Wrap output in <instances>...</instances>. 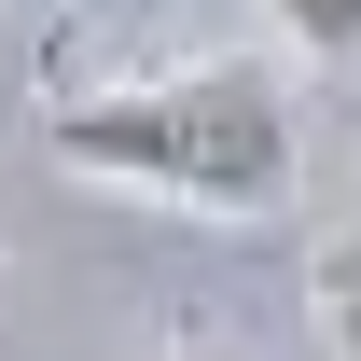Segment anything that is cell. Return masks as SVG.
Returning a JSON list of instances; mask_svg holds the SVG:
<instances>
[{
  "instance_id": "cell-4",
  "label": "cell",
  "mask_w": 361,
  "mask_h": 361,
  "mask_svg": "<svg viewBox=\"0 0 361 361\" xmlns=\"http://www.w3.org/2000/svg\"><path fill=\"white\" fill-rule=\"evenodd\" d=\"M0 250H14V209H0Z\"/></svg>"
},
{
  "instance_id": "cell-3",
  "label": "cell",
  "mask_w": 361,
  "mask_h": 361,
  "mask_svg": "<svg viewBox=\"0 0 361 361\" xmlns=\"http://www.w3.org/2000/svg\"><path fill=\"white\" fill-rule=\"evenodd\" d=\"M278 28H292V56L348 70V56H361V0H278Z\"/></svg>"
},
{
  "instance_id": "cell-2",
  "label": "cell",
  "mask_w": 361,
  "mask_h": 361,
  "mask_svg": "<svg viewBox=\"0 0 361 361\" xmlns=\"http://www.w3.org/2000/svg\"><path fill=\"white\" fill-rule=\"evenodd\" d=\"M306 306H319V348L361 361V195L319 223V250H306Z\"/></svg>"
},
{
  "instance_id": "cell-1",
  "label": "cell",
  "mask_w": 361,
  "mask_h": 361,
  "mask_svg": "<svg viewBox=\"0 0 361 361\" xmlns=\"http://www.w3.org/2000/svg\"><path fill=\"white\" fill-rule=\"evenodd\" d=\"M42 153L70 180L153 195L180 223H278L306 180V97L278 56H209V70H153L111 97H56Z\"/></svg>"
}]
</instances>
